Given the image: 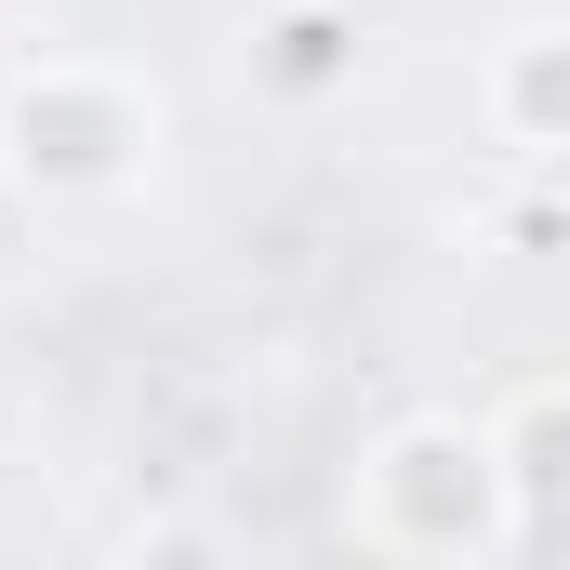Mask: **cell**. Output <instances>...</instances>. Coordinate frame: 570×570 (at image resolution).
Wrapping results in <instances>:
<instances>
[{
	"label": "cell",
	"mask_w": 570,
	"mask_h": 570,
	"mask_svg": "<svg viewBox=\"0 0 570 570\" xmlns=\"http://www.w3.org/2000/svg\"><path fill=\"white\" fill-rule=\"evenodd\" d=\"M478 107H491V134L518 159H570V27H504Z\"/></svg>",
	"instance_id": "cell-4"
},
{
	"label": "cell",
	"mask_w": 570,
	"mask_h": 570,
	"mask_svg": "<svg viewBox=\"0 0 570 570\" xmlns=\"http://www.w3.org/2000/svg\"><path fill=\"white\" fill-rule=\"evenodd\" d=\"M120 570H239V544H226V518H146Z\"/></svg>",
	"instance_id": "cell-6"
},
{
	"label": "cell",
	"mask_w": 570,
	"mask_h": 570,
	"mask_svg": "<svg viewBox=\"0 0 570 570\" xmlns=\"http://www.w3.org/2000/svg\"><path fill=\"white\" fill-rule=\"evenodd\" d=\"M358 544L399 570H491L531 518H518V478H504V438L478 412H399V425L358 451V491H345Z\"/></svg>",
	"instance_id": "cell-1"
},
{
	"label": "cell",
	"mask_w": 570,
	"mask_h": 570,
	"mask_svg": "<svg viewBox=\"0 0 570 570\" xmlns=\"http://www.w3.org/2000/svg\"><path fill=\"white\" fill-rule=\"evenodd\" d=\"M358 0H266L253 13V94L292 107V120H318V107H345L358 94Z\"/></svg>",
	"instance_id": "cell-3"
},
{
	"label": "cell",
	"mask_w": 570,
	"mask_h": 570,
	"mask_svg": "<svg viewBox=\"0 0 570 570\" xmlns=\"http://www.w3.org/2000/svg\"><path fill=\"white\" fill-rule=\"evenodd\" d=\"M491 438H504L518 518H531V531H570V385H531L518 412H491Z\"/></svg>",
	"instance_id": "cell-5"
},
{
	"label": "cell",
	"mask_w": 570,
	"mask_h": 570,
	"mask_svg": "<svg viewBox=\"0 0 570 570\" xmlns=\"http://www.w3.org/2000/svg\"><path fill=\"white\" fill-rule=\"evenodd\" d=\"M159 173V80L107 53H40L0 80V186L27 213H107Z\"/></svg>",
	"instance_id": "cell-2"
}]
</instances>
